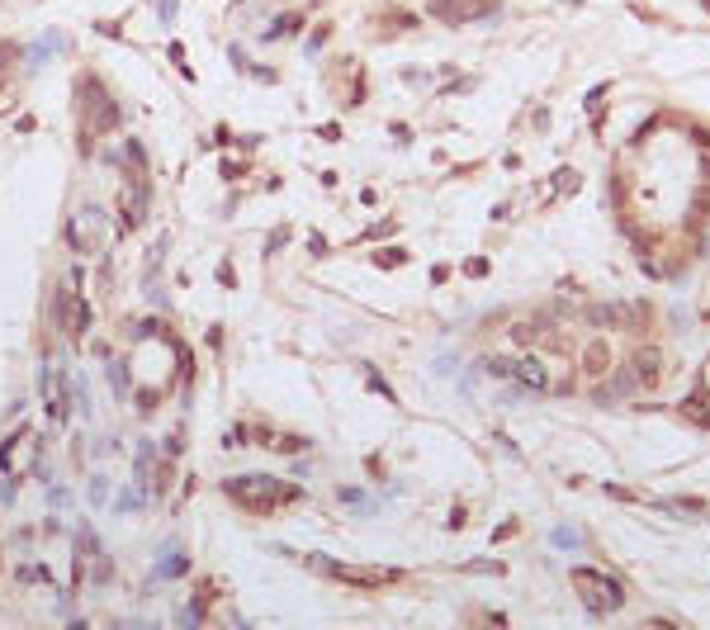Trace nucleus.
I'll list each match as a JSON object with an SVG mask.
<instances>
[{"mask_svg":"<svg viewBox=\"0 0 710 630\" xmlns=\"http://www.w3.org/2000/svg\"><path fill=\"white\" fill-rule=\"evenodd\" d=\"M223 493L233 498L237 508L256 512V517H265V512L284 508V502L303 498L294 484H280V479H270V474H237V479H227V484H223Z\"/></svg>","mask_w":710,"mask_h":630,"instance_id":"nucleus-1","label":"nucleus"},{"mask_svg":"<svg viewBox=\"0 0 710 630\" xmlns=\"http://www.w3.org/2000/svg\"><path fill=\"white\" fill-rule=\"evenodd\" d=\"M308 564L318 574L337 578V583H355V587H384V583H398L403 578L398 569H360V564H337V559H322V555H312Z\"/></svg>","mask_w":710,"mask_h":630,"instance_id":"nucleus-2","label":"nucleus"},{"mask_svg":"<svg viewBox=\"0 0 710 630\" xmlns=\"http://www.w3.org/2000/svg\"><path fill=\"white\" fill-rule=\"evenodd\" d=\"M81 114H86V138H95L100 129H110V123L119 119L114 100L104 95V86H100L95 76H86V81H81Z\"/></svg>","mask_w":710,"mask_h":630,"instance_id":"nucleus-3","label":"nucleus"},{"mask_svg":"<svg viewBox=\"0 0 710 630\" xmlns=\"http://www.w3.org/2000/svg\"><path fill=\"white\" fill-rule=\"evenodd\" d=\"M573 583L582 587V602H588L592 612H616V606L625 602L620 583H616V578H601V574H592V569H573Z\"/></svg>","mask_w":710,"mask_h":630,"instance_id":"nucleus-4","label":"nucleus"},{"mask_svg":"<svg viewBox=\"0 0 710 630\" xmlns=\"http://www.w3.org/2000/svg\"><path fill=\"white\" fill-rule=\"evenodd\" d=\"M100 233H104V214H100V208H81V214L72 218V247L76 251H91L100 242Z\"/></svg>","mask_w":710,"mask_h":630,"instance_id":"nucleus-5","label":"nucleus"},{"mask_svg":"<svg viewBox=\"0 0 710 630\" xmlns=\"http://www.w3.org/2000/svg\"><path fill=\"white\" fill-rule=\"evenodd\" d=\"M180 574H190V555H180V550H166V555L157 559V569H152L157 583H161V578H180Z\"/></svg>","mask_w":710,"mask_h":630,"instance_id":"nucleus-6","label":"nucleus"},{"mask_svg":"<svg viewBox=\"0 0 710 630\" xmlns=\"http://www.w3.org/2000/svg\"><path fill=\"white\" fill-rule=\"evenodd\" d=\"M512 374H516L521 384H531V389H550V374H545V365H540L535 355H526V361H516V370H512Z\"/></svg>","mask_w":710,"mask_h":630,"instance_id":"nucleus-7","label":"nucleus"},{"mask_svg":"<svg viewBox=\"0 0 710 630\" xmlns=\"http://www.w3.org/2000/svg\"><path fill=\"white\" fill-rule=\"evenodd\" d=\"M29 446H34V436H29V431H19L14 441H5V451H0V470L14 474V470H19V455H24Z\"/></svg>","mask_w":710,"mask_h":630,"instance_id":"nucleus-8","label":"nucleus"},{"mask_svg":"<svg viewBox=\"0 0 710 630\" xmlns=\"http://www.w3.org/2000/svg\"><path fill=\"white\" fill-rule=\"evenodd\" d=\"M57 48H62V34H48V38H43V44H38V48H29V62L38 67V62H48V57L57 53Z\"/></svg>","mask_w":710,"mask_h":630,"instance_id":"nucleus-9","label":"nucleus"},{"mask_svg":"<svg viewBox=\"0 0 710 630\" xmlns=\"http://www.w3.org/2000/svg\"><path fill=\"white\" fill-rule=\"evenodd\" d=\"M110 389L114 393H129V361H114L110 365Z\"/></svg>","mask_w":710,"mask_h":630,"instance_id":"nucleus-10","label":"nucleus"},{"mask_svg":"<svg viewBox=\"0 0 710 630\" xmlns=\"http://www.w3.org/2000/svg\"><path fill=\"white\" fill-rule=\"evenodd\" d=\"M138 502H142V493H133V489H123V493L114 498V512H133Z\"/></svg>","mask_w":710,"mask_h":630,"instance_id":"nucleus-11","label":"nucleus"},{"mask_svg":"<svg viewBox=\"0 0 710 630\" xmlns=\"http://www.w3.org/2000/svg\"><path fill=\"white\" fill-rule=\"evenodd\" d=\"M91 498H95V502H104V498H110V489H104V479H95V484H91Z\"/></svg>","mask_w":710,"mask_h":630,"instance_id":"nucleus-12","label":"nucleus"},{"mask_svg":"<svg viewBox=\"0 0 710 630\" xmlns=\"http://www.w3.org/2000/svg\"><path fill=\"white\" fill-rule=\"evenodd\" d=\"M157 10H161V19H171L176 15V0H157Z\"/></svg>","mask_w":710,"mask_h":630,"instance_id":"nucleus-13","label":"nucleus"}]
</instances>
